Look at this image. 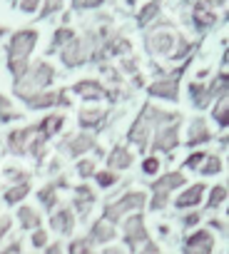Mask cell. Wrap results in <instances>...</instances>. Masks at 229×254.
<instances>
[{
	"mask_svg": "<svg viewBox=\"0 0 229 254\" xmlns=\"http://www.w3.org/2000/svg\"><path fill=\"white\" fill-rule=\"evenodd\" d=\"M177 77H179V72L170 75V80H162V82L150 85V95H155V97H167V100H177Z\"/></svg>",
	"mask_w": 229,
	"mask_h": 254,
	"instance_id": "obj_9",
	"label": "cell"
},
{
	"mask_svg": "<svg viewBox=\"0 0 229 254\" xmlns=\"http://www.w3.org/2000/svg\"><path fill=\"white\" fill-rule=\"evenodd\" d=\"M18 217H20V224H23L25 229H33V227H38V224H40L38 212H35V209H30V207H20Z\"/></svg>",
	"mask_w": 229,
	"mask_h": 254,
	"instance_id": "obj_22",
	"label": "cell"
},
{
	"mask_svg": "<svg viewBox=\"0 0 229 254\" xmlns=\"http://www.w3.org/2000/svg\"><path fill=\"white\" fill-rule=\"evenodd\" d=\"M229 105H227V95H222L219 97V102H217V107H214V117H217V122L222 125V127H227V122H229Z\"/></svg>",
	"mask_w": 229,
	"mask_h": 254,
	"instance_id": "obj_23",
	"label": "cell"
},
{
	"mask_svg": "<svg viewBox=\"0 0 229 254\" xmlns=\"http://www.w3.org/2000/svg\"><path fill=\"white\" fill-rule=\"evenodd\" d=\"M202 194H204V187H202V185H192L189 190H184V192L177 197V207H179V209H184V207H194V204H199Z\"/></svg>",
	"mask_w": 229,
	"mask_h": 254,
	"instance_id": "obj_11",
	"label": "cell"
},
{
	"mask_svg": "<svg viewBox=\"0 0 229 254\" xmlns=\"http://www.w3.org/2000/svg\"><path fill=\"white\" fill-rule=\"evenodd\" d=\"M145 204V194L142 192H127V194H122L114 204H107L105 207V217L110 219V222H117L125 212H130V209H140ZM105 219V222H107Z\"/></svg>",
	"mask_w": 229,
	"mask_h": 254,
	"instance_id": "obj_4",
	"label": "cell"
},
{
	"mask_svg": "<svg viewBox=\"0 0 229 254\" xmlns=\"http://www.w3.org/2000/svg\"><path fill=\"white\" fill-rule=\"evenodd\" d=\"M204 157H207L204 152H194V155H192V157L184 162V167H187V170H194V167H199V162H202Z\"/></svg>",
	"mask_w": 229,
	"mask_h": 254,
	"instance_id": "obj_34",
	"label": "cell"
},
{
	"mask_svg": "<svg viewBox=\"0 0 229 254\" xmlns=\"http://www.w3.org/2000/svg\"><path fill=\"white\" fill-rule=\"evenodd\" d=\"M142 254H160V249H157L155 244H147V249H145Z\"/></svg>",
	"mask_w": 229,
	"mask_h": 254,
	"instance_id": "obj_44",
	"label": "cell"
},
{
	"mask_svg": "<svg viewBox=\"0 0 229 254\" xmlns=\"http://www.w3.org/2000/svg\"><path fill=\"white\" fill-rule=\"evenodd\" d=\"M224 197H227V190H224V187H214V190H212V197H209V202H207V207H209V209L219 207V204L224 202Z\"/></svg>",
	"mask_w": 229,
	"mask_h": 254,
	"instance_id": "obj_28",
	"label": "cell"
},
{
	"mask_svg": "<svg viewBox=\"0 0 229 254\" xmlns=\"http://www.w3.org/2000/svg\"><path fill=\"white\" fill-rule=\"evenodd\" d=\"M70 38H72L70 30H57V35H55V45H60V43H65V40H70Z\"/></svg>",
	"mask_w": 229,
	"mask_h": 254,
	"instance_id": "obj_39",
	"label": "cell"
},
{
	"mask_svg": "<svg viewBox=\"0 0 229 254\" xmlns=\"http://www.w3.org/2000/svg\"><path fill=\"white\" fill-rule=\"evenodd\" d=\"M102 0H72V5L75 8H95V5H100Z\"/></svg>",
	"mask_w": 229,
	"mask_h": 254,
	"instance_id": "obj_38",
	"label": "cell"
},
{
	"mask_svg": "<svg viewBox=\"0 0 229 254\" xmlns=\"http://www.w3.org/2000/svg\"><path fill=\"white\" fill-rule=\"evenodd\" d=\"M157 10H160V0H155V3H150V5L142 10V15H140V23H147V20H152V18L157 15Z\"/></svg>",
	"mask_w": 229,
	"mask_h": 254,
	"instance_id": "obj_31",
	"label": "cell"
},
{
	"mask_svg": "<svg viewBox=\"0 0 229 254\" xmlns=\"http://www.w3.org/2000/svg\"><path fill=\"white\" fill-rule=\"evenodd\" d=\"M77 199H82V202H90L92 204V199H95V194H92V190L90 187H77Z\"/></svg>",
	"mask_w": 229,
	"mask_h": 254,
	"instance_id": "obj_36",
	"label": "cell"
},
{
	"mask_svg": "<svg viewBox=\"0 0 229 254\" xmlns=\"http://www.w3.org/2000/svg\"><path fill=\"white\" fill-rule=\"evenodd\" d=\"M0 35H3V28H0Z\"/></svg>",
	"mask_w": 229,
	"mask_h": 254,
	"instance_id": "obj_46",
	"label": "cell"
},
{
	"mask_svg": "<svg viewBox=\"0 0 229 254\" xmlns=\"http://www.w3.org/2000/svg\"><path fill=\"white\" fill-rule=\"evenodd\" d=\"M182 185H184V177H182L179 172H170L167 177L157 180V182L152 185V190H155V202H152V209L165 207V197H167V192H172L174 187H182Z\"/></svg>",
	"mask_w": 229,
	"mask_h": 254,
	"instance_id": "obj_6",
	"label": "cell"
},
{
	"mask_svg": "<svg viewBox=\"0 0 229 254\" xmlns=\"http://www.w3.org/2000/svg\"><path fill=\"white\" fill-rule=\"evenodd\" d=\"M114 182H117V177H114L112 172H100V175H97V185H100V187H112Z\"/></svg>",
	"mask_w": 229,
	"mask_h": 254,
	"instance_id": "obj_32",
	"label": "cell"
},
{
	"mask_svg": "<svg viewBox=\"0 0 229 254\" xmlns=\"http://www.w3.org/2000/svg\"><path fill=\"white\" fill-rule=\"evenodd\" d=\"M53 67L48 65V63H40V65H35V70L28 75V80H18V85H15V92L25 100V97H33L40 87H45L50 80H53Z\"/></svg>",
	"mask_w": 229,
	"mask_h": 254,
	"instance_id": "obj_3",
	"label": "cell"
},
{
	"mask_svg": "<svg viewBox=\"0 0 229 254\" xmlns=\"http://www.w3.org/2000/svg\"><path fill=\"white\" fill-rule=\"evenodd\" d=\"M10 229V219H3V222H0V239H3V234Z\"/></svg>",
	"mask_w": 229,
	"mask_h": 254,
	"instance_id": "obj_43",
	"label": "cell"
},
{
	"mask_svg": "<svg viewBox=\"0 0 229 254\" xmlns=\"http://www.w3.org/2000/svg\"><path fill=\"white\" fill-rule=\"evenodd\" d=\"M50 224H53V229H57V232H62V234H70V232H72V227H75L72 212H70L67 207H62V209L50 219Z\"/></svg>",
	"mask_w": 229,
	"mask_h": 254,
	"instance_id": "obj_12",
	"label": "cell"
},
{
	"mask_svg": "<svg viewBox=\"0 0 229 254\" xmlns=\"http://www.w3.org/2000/svg\"><path fill=\"white\" fill-rule=\"evenodd\" d=\"M38 3H40V0H23V10L25 13H33L38 8Z\"/></svg>",
	"mask_w": 229,
	"mask_h": 254,
	"instance_id": "obj_42",
	"label": "cell"
},
{
	"mask_svg": "<svg viewBox=\"0 0 229 254\" xmlns=\"http://www.w3.org/2000/svg\"><path fill=\"white\" fill-rule=\"evenodd\" d=\"M170 117H172V115H165V112H160V110H155V107H145L142 115H140V120L135 122V127L130 130V140L137 142L140 147H145V145H147V137H150L152 130H155V125H157V122H165V120H170Z\"/></svg>",
	"mask_w": 229,
	"mask_h": 254,
	"instance_id": "obj_2",
	"label": "cell"
},
{
	"mask_svg": "<svg viewBox=\"0 0 229 254\" xmlns=\"http://www.w3.org/2000/svg\"><path fill=\"white\" fill-rule=\"evenodd\" d=\"M212 247H214V237L207 229H199L184 239V254H212Z\"/></svg>",
	"mask_w": 229,
	"mask_h": 254,
	"instance_id": "obj_7",
	"label": "cell"
},
{
	"mask_svg": "<svg viewBox=\"0 0 229 254\" xmlns=\"http://www.w3.org/2000/svg\"><path fill=\"white\" fill-rule=\"evenodd\" d=\"M182 222H184V227H192V224H197V222H199V214H197V212H189Z\"/></svg>",
	"mask_w": 229,
	"mask_h": 254,
	"instance_id": "obj_41",
	"label": "cell"
},
{
	"mask_svg": "<svg viewBox=\"0 0 229 254\" xmlns=\"http://www.w3.org/2000/svg\"><path fill=\"white\" fill-rule=\"evenodd\" d=\"M77 172H80L82 177H92V172H95V165H92V162H80V165H77Z\"/></svg>",
	"mask_w": 229,
	"mask_h": 254,
	"instance_id": "obj_35",
	"label": "cell"
},
{
	"mask_svg": "<svg viewBox=\"0 0 229 254\" xmlns=\"http://www.w3.org/2000/svg\"><path fill=\"white\" fill-rule=\"evenodd\" d=\"M105 254H122L120 249H105Z\"/></svg>",
	"mask_w": 229,
	"mask_h": 254,
	"instance_id": "obj_45",
	"label": "cell"
},
{
	"mask_svg": "<svg viewBox=\"0 0 229 254\" xmlns=\"http://www.w3.org/2000/svg\"><path fill=\"white\" fill-rule=\"evenodd\" d=\"M92 147V137H87V135H80L77 140H72V142H67L65 145V150L72 155V157H77V155H82L85 150H90Z\"/></svg>",
	"mask_w": 229,
	"mask_h": 254,
	"instance_id": "obj_19",
	"label": "cell"
},
{
	"mask_svg": "<svg viewBox=\"0 0 229 254\" xmlns=\"http://www.w3.org/2000/svg\"><path fill=\"white\" fill-rule=\"evenodd\" d=\"M40 202H43L48 209L55 204V185H50V187H43V190H40Z\"/></svg>",
	"mask_w": 229,
	"mask_h": 254,
	"instance_id": "obj_29",
	"label": "cell"
},
{
	"mask_svg": "<svg viewBox=\"0 0 229 254\" xmlns=\"http://www.w3.org/2000/svg\"><path fill=\"white\" fill-rule=\"evenodd\" d=\"M100 117H105V112H102V110H82L80 122L87 127V125H97V122H100Z\"/></svg>",
	"mask_w": 229,
	"mask_h": 254,
	"instance_id": "obj_26",
	"label": "cell"
},
{
	"mask_svg": "<svg viewBox=\"0 0 229 254\" xmlns=\"http://www.w3.org/2000/svg\"><path fill=\"white\" fill-rule=\"evenodd\" d=\"M33 244H35V247H45V244H48V234H45L43 229H38V232L33 234Z\"/></svg>",
	"mask_w": 229,
	"mask_h": 254,
	"instance_id": "obj_37",
	"label": "cell"
},
{
	"mask_svg": "<svg viewBox=\"0 0 229 254\" xmlns=\"http://www.w3.org/2000/svg\"><path fill=\"white\" fill-rule=\"evenodd\" d=\"M30 135H33V130H30V127H28V130H18V132H13V135L8 137V142H10V150L20 155V152L25 150V147H23V142H25Z\"/></svg>",
	"mask_w": 229,
	"mask_h": 254,
	"instance_id": "obj_21",
	"label": "cell"
},
{
	"mask_svg": "<svg viewBox=\"0 0 229 254\" xmlns=\"http://www.w3.org/2000/svg\"><path fill=\"white\" fill-rule=\"evenodd\" d=\"M38 43V33L35 30H20L13 35L10 40V48H8V65H10V72L20 80L25 67H28V55L30 50L35 48Z\"/></svg>",
	"mask_w": 229,
	"mask_h": 254,
	"instance_id": "obj_1",
	"label": "cell"
},
{
	"mask_svg": "<svg viewBox=\"0 0 229 254\" xmlns=\"http://www.w3.org/2000/svg\"><path fill=\"white\" fill-rule=\"evenodd\" d=\"M107 165H110V167H117V170H127V167L132 165V155H130L125 147H117V150L110 155Z\"/></svg>",
	"mask_w": 229,
	"mask_h": 254,
	"instance_id": "obj_18",
	"label": "cell"
},
{
	"mask_svg": "<svg viewBox=\"0 0 229 254\" xmlns=\"http://www.w3.org/2000/svg\"><path fill=\"white\" fill-rule=\"evenodd\" d=\"M125 239H127V247L135 252L140 242L147 239V229H145V222L142 217H130L127 224H125Z\"/></svg>",
	"mask_w": 229,
	"mask_h": 254,
	"instance_id": "obj_8",
	"label": "cell"
},
{
	"mask_svg": "<svg viewBox=\"0 0 229 254\" xmlns=\"http://www.w3.org/2000/svg\"><path fill=\"white\" fill-rule=\"evenodd\" d=\"M28 190H30L28 185H18V187H13V190H8L3 199H5L8 204H13V202H20V199H23V197L28 194Z\"/></svg>",
	"mask_w": 229,
	"mask_h": 254,
	"instance_id": "obj_24",
	"label": "cell"
},
{
	"mask_svg": "<svg viewBox=\"0 0 229 254\" xmlns=\"http://www.w3.org/2000/svg\"><path fill=\"white\" fill-rule=\"evenodd\" d=\"M142 170H145V175H155V172L160 170V162H157V157H147V160L142 162Z\"/></svg>",
	"mask_w": 229,
	"mask_h": 254,
	"instance_id": "obj_33",
	"label": "cell"
},
{
	"mask_svg": "<svg viewBox=\"0 0 229 254\" xmlns=\"http://www.w3.org/2000/svg\"><path fill=\"white\" fill-rule=\"evenodd\" d=\"M194 20H197V25H199V28H212V25H214V15H212V13H204L202 8H197Z\"/></svg>",
	"mask_w": 229,
	"mask_h": 254,
	"instance_id": "obj_27",
	"label": "cell"
},
{
	"mask_svg": "<svg viewBox=\"0 0 229 254\" xmlns=\"http://www.w3.org/2000/svg\"><path fill=\"white\" fill-rule=\"evenodd\" d=\"M172 43H174L172 33H167V30H157V33L150 35L147 48H150L152 53H170V50H172Z\"/></svg>",
	"mask_w": 229,
	"mask_h": 254,
	"instance_id": "obj_10",
	"label": "cell"
},
{
	"mask_svg": "<svg viewBox=\"0 0 229 254\" xmlns=\"http://www.w3.org/2000/svg\"><path fill=\"white\" fill-rule=\"evenodd\" d=\"M60 125H62V115H50L48 120H43V122H40L38 130H40L45 137H50V135H55V132L60 130Z\"/></svg>",
	"mask_w": 229,
	"mask_h": 254,
	"instance_id": "obj_20",
	"label": "cell"
},
{
	"mask_svg": "<svg viewBox=\"0 0 229 254\" xmlns=\"http://www.w3.org/2000/svg\"><path fill=\"white\" fill-rule=\"evenodd\" d=\"M70 254H95V252L90 249L87 239H77V242L70 244Z\"/></svg>",
	"mask_w": 229,
	"mask_h": 254,
	"instance_id": "obj_30",
	"label": "cell"
},
{
	"mask_svg": "<svg viewBox=\"0 0 229 254\" xmlns=\"http://www.w3.org/2000/svg\"><path fill=\"white\" fill-rule=\"evenodd\" d=\"M60 3H62V0H45V15H48V13H53V10H57V8H60Z\"/></svg>",
	"mask_w": 229,
	"mask_h": 254,
	"instance_id": "obj_40",
	"label": "cell"
},
{
	"mask_svg": "<svg viewBox=\"0 0 229 254\" xmlns=\"http://www.w3.org/2000/svg\"><path fill=\"white\" fill-rule=\"evenodd\" d=\"M209 140V130H207V122L204 120H194L189 125V137H187V145H199V142H207Z\"/></svg>",
	"mask_w": 229,
	"mask_h": 254,
	"instance_id": "obj_13",
	"label": "cell"
},
{
	"mask_svg": "<svg viewBox=\"0 0 229 254\" xmlns=\"http://www.w3.org/2000/svg\"><path fill=\"white\" fill-rule=\"evenodd\" d=\"M207 162L202 165V175H217L219 170H222V160L217 157V155H209V157H204Z\"/></svg>",
	"mask_w": 229,
	"mask_h": 254,
	"instance_id": "obj_25",
	"label": "cell"
},
{
	"mask_svg": "<svg viewBox=\"0 0 229 254\" xmlns=\"http://www.w3.org/2000/svg\"><path fill=\"white\" fill-rule=\"evenodd\" d=\"M75 92H80V95H85V97H90V100H100V97H105L102 85L95 82V80H82V82H77V85H75Z\"/></svg>",
	"mask_w": 229,
	"mask_h": 254,
	"instance_id": "obj_16",
	"label": "cell"
},
{
	"mask_svg": "<svg viewBox=\"0 0 229 254\" xmlns=\"http://www.w3.org/2000/svg\"><path fill=\"white\" fill-rule=\"evenodd\" d=\"M177 117H179V115H174V117L165 120V122L157 127V132H155V137H157V140H155V150L170 152V150L177 145V127H179Z\"/></svg>",
	"mask_w": 229,
	"mask_h": 254,
	"instance_id": "obj_5",
	"label": "cell"
},
{
	"mask_svg": "<svg viewBox=\"0 0 229 254\" xmlns=\"http://www.w3.org/2000/svg\"><path fill=\"white\" fill-rule=\"evenodd\" d=\"M114 237V227L112 224H107V222H97L95 227H92V232H90V242H110Z\"/></svg>",
	"mask_w": 229,
	"mask_h": 254,
	"instance_id": "obj_17",
	"label": "cell"
},
{
	"mask_svg": "<svg viewBox=\"0 0 229 254\" xmlns=\"http://www.w3.org/2000/svg\"><path fill=\"white\" fill-rule=\"evenodd\" d=\"M87 45V43H85ZM82 43H72L65 53H62V60H65V65H80L85 58H87V48H85Z\"/></svg>",
	"mask_w": 229,
	"mask_h": 254,
	"instance_id": "obj_15",
	"label": "cell"
},
{
	"mask_svg": "<svg viewBox=\"0 0 229 254\" xmlns=\"http://www.w3.org/2000/svg\"><path fill=\"white\" fill-rule=\"evenodd\" d=\"M25 102H28V107L40 110V107H50V105H55V102H67V100H65V95L48 92V95H33V97H25Z\"/></svg>",
	"mask_w": 229,
	"mask_h": 254,
	"instance_id": "obj_14",
	"label": "cell"
}]
</instances>
